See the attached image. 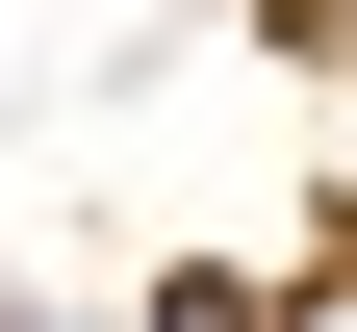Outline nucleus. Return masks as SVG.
<instances>
[{"label": "nucleus", "instance_id": "f257e3e1", "mask_svg": "<svg viewBox=\"0 0 357 332\" xmlns=\"http://www.w3.org/2000/svg\"><path fill=\"white\" fill-rule=\"evenodd\" d=\"M153 332H255V307H204V281H178V307H153Z\"/></svg>", "mask_w": 357, "mask_h": 332}, {"label": "nucleus", "instance_id": "f03ea898", "mask_svg": "<svg viewBox=\"0 0 357 332\" xmlns=\"http://www.w3.org/2000/svg\"><path fill=\"white\" fill-rule=\"evenodd\" d=\"M281 332H357V281H306V307H281Z\"/></svg>", "mask_w": 357, "mask_h": 332}]
</instances>
